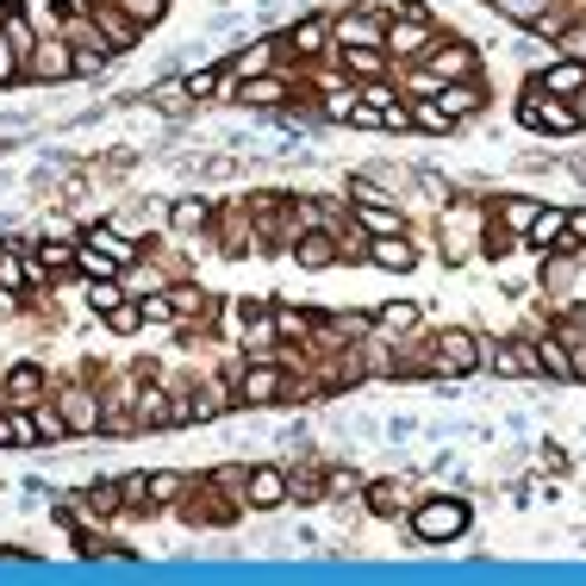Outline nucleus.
<instances>
[{
  "label": "nucleus",
  "instance_id": "f3484780",
  "mask_svg": "<svg viewBox=\"0 0 586 586\" xmlns=\"http://www.w3.org/2000/svg\"><path fill=\"white\" fill-rule=\"evenodd\" d=\"M349 231H362L368 244L375 238H399V231H406V219H399V207H349Z\"/></svg>",
  "mask_w": 586,
  "mask_h": 586
},
{
  "label": "nucleus",
  "instance_id": "8fccbe9b",
  "mask_svg": "<svg viewBox=\"0 0 586 586\" xmlns=\"http://www.w3.org/2000/svg\"><path fill=\"white\" fill-rule=\"evenodd\" d=\"M480 7H499V0H480Z\"/></svg>",
  "mask_w": 586,
  "mask_h": 586
},
{
  "label": "nucleus",
  "instance_id": "2eb2a0df",
  "mask_svg": "<svg viewBox=\"0 0 586 586\" xmlns=\"http://www.w3.org/2000/svg\"><path fill=\"white\" fill-rule=\"evenodd\" d=\"M281 387H287L281 362H250V368L238 375V394L250 399V406H269V399H281Z\"/></svg>",
  "mask_w": 586,
  "mask_h": 586
},
{
  "label": "nucleus",
  "instance_id": "39448f33",
  "mask_svg": "<svg viewBox=\"0 0 586 586\" xmlns=\"http://www.w3.org/2000/svg\"><path fill=\"white\" fill-rule=\"evenodd\" d=\"M0 38H7V50L19 57V76H26V63H32L38 44H44V32H38L32 13H26V0H0Z\"/></svg>",
  "mask_w": 586,
  "mask_h": 586
},
{
  "label": "nucleus",
  "instance_id": "7ed1b4c3",
  "mask_svg": "<svg viewBox=\"0 0 586 586\" xmlns=\"http://www.w3.org/2000/svg\"><path fill=\"white\" fill-rule=\"evenodd\" d=\"M461 530H468V506L449 499V493H437V499L413 506V537L418 543H456Z\"/></svg>",
  "mask_w": 586,
  "mask_h": 586
},
{
  "label": "nucleus",
  "instance_id": "58836bf2",
  "mask_svg": "<svg viewBox=\"0 0 586 586\" xmlns=\"http://www.w3.org/2000/svg\"><path fill=\"white\" fill-rule=\"evenodd\" d=\"M225 399H231L225 387H200V394L188 399V418H219V413H225Z\"/></svg>",
  "mask_w": 586,
  "mask_h": 586
},
{
  "label": "nucleus",
  "instance_id": "f8f14e48",
  "mask_svg": "<svg viewBox=\"0 0 586 586\" xmlns=\"http://www.w3.org/2000/svg\"><path fill=\"white\" fill-rule=\"evenodd\" d=\"M524 244H530V250H537V256L574 250V244H568V212H562V207H543V212H537V225L524 231Z\"/></svg>",
  "mask_w": 586,
  "mask_h": 586
},
{
  "label": "nucleus",
  "instance_id": "79ce46f5",
  "mask_svg": "<svg viewBox=\"0 0 586 586\" xmlns=\"http://www.w3.org/2000/svg\"><path fill=\"white\" fill-rule=\"evenodd\" d=\"M555 44H562V57H574V63L586 69V19H574V26H568L562 38H555Z\"/></svg>",
  "mask_w": 586,
  "mask_h": 586
},
{
  "label": "nucleus",
  "instance_id": "2f4dec72",
  "mask_svg": "<svg viewBox=\"0 0 586 586\" xmlns=\"http://www.w3.org/2000/svg\"><path fill=\"white\" fill-rule=\"evenodd\" d=\"M76 269L88 275V281H112V275H119V262H112V256H100V250H88V244H76Z\"/></svg>",
  "mask_w": 586,
  "mask_h": 586
},
{
  "label": "nucleus",
  "instance_id": "dca6fc26",
  "mask_svg": "<svg viewBox=\"0 0 586 586\" xmlns=\"http://www.w3.org/2000/svg\"><path fill=\"white\" fill-rule=\"evenodd\" d=\"M368 262L387 269V275H413L418 269V244L406 238V231H399V238H375V244H368Z\"/></svg>",
  "mask_w": 586,
  "mask_h": 586
},
{
  "label": "nucleus",
  "instance_id": "412c9836",
  "mask_svg": "<svg viewBox=\"0 0 586 586\" xmlns=\"http://www.w3.org/2000/svg\"><path fill=\"white\" fill-rule=\"evenodd\" d=\"M231 95H238V100H250V107H281V100L294 95V81H287V76H275V69H269V76H250V81H238Z\"/></svg>",
  "mask_w": 586,
  "mask_h": 586
},
{
  "label": "nucleus",
  "instance_id": "c756f323",
  "mask_svg": "<svg viewBox=\"0 0 586 586\" xmlns=\"http://www.w3.org/2000/svg\"><path fill=\"white\" fill-rule=\"evenodd\" d=\"M555 0H499V7H493V13L499 19H511V26H524V32H530V26H537L543 13H549Z\"/></svg>",
  "mask_w": 586,
  "mask_h": 586
},
{
  "label": "nucleus",
  "instance_id": "b1692460",
  "mask_svg": "<svg viewBox=\"0 0 586 586\" xmlns=\"http://www.w3.org/2000/svg\"><path fill=\"white\" fill-rule=\"evenodd\" d=\"M537 375H555V380H574V362H568V344L562 337H537Z\"/></svg>",
  "mask_w": 586,
  "mask_h": 586
},
{
  "label": "nucleus",
  "instance_id": "393cba45",
  "mask_svg": "<svg viewBox=\"0 0 586 586\" xmlns=\"http://www.w3.org/2000/svg\"><path fill=\"white\" fill-rule=\"evenodd\" d=\"M63 269H76V244H38V250H32V281L63 275Z\"/></svg>",
  "mask_w": 586,
  "mask_h": 586
},
{
  "label": "nucleus",
  "instance_id": "4c0bfd02",
  "mask_svg": "<svg viewBox=\"0 0 586 586\" xmlns=\"http://www.w3.org/2000/svg\"><path fill=\"white\" fill-rule=\"evenodd\" d=\"M356 88H349V81H331V95H325V119H349V112H356Z\"/></svg>",
  "mask_w": 586,
  "mask_h": 586
},
{
  "label": "nucleus",
  "instance_id": "c85d7f7f",
  "mask_svg": "<svg viewBox=\"0 0 586 586\" xmlns=\"http://www.w3.org/2000/svg\"><path fill=\"white\" fill-rule=\"evenodd\" d=\"M81 244H88V250H100V256H112L119 269H126V262H131V244L119 238L112 225H95V231H81Z\"/></svg>",
  "mask_w": 586,
  "mask_h": 586
},
{
  "label": "nucleus",
  "instance_id": "cd10ccee",
  "mask_svg": "<svg viewBox=\"0 0 586 586\" xmlns=\"http://www.w3.org/2000/svg\"><path fill=\"white\" fill-rule=\"evenodd\" d=\"M493 368H499V375H537V349H524V344H493Z\"/></svg>",
  "mask_w": 586,
  "mask_h": 586
},
{
  "label": "nucleus",
  "instance_id": "de8ad7c7",
  "mask_svg": "<svg viewBox=\"0 0 586 586\" xmlns=\"http://www.w3.org/2000/svg\"><path fill=\"white\" fill-rule=\"evenodd\" d=\"M568 107H574V119H580V126H586V88H580V95L568 100Z\"/></svg>",
  "mask_w": 586,
  "mask_h": 586
},
{
  "label": "nucleus",
  "instance_id": "37998d69",
  "mask_svg": "<svg viewBox=\"0 0 586 586\" xmlns=\"http://www.w3.org/2000/svg\"><path fill=\"white\" fill-rule=\"evenodd\" d=\"M107 325H112V331H119V337H126V331H138V325H143L138 300H126V306H112V312H107Z\"/></svg>",
  "mask_w": 586,
  "mask_h": 586
},
{
  "label": "nucleus",
  "instance_id": "4be33fe9",
  "mask_svg": "<svg viewBox=\"0 0 586 586\" xmlns=\"http://www.w3.org/2000/svg\"><path fill=\"white\" fill-rule=\"evenodd\" d=\"M537 212H543V200H518V193H511V200H499V231H506L511 244H524V231L537 225Z\"/></svg>",
  "mask_w": 586,
  "mask_h": 586
},
{
  "label": "nucleus",
  "instance_id": "a18cd8bd",
  "mask_svg": "<svg viewBox=\"0 0 586 586\" xmlns=\"http://www.w3.org/2000/svg\"><path fill=\"white\" fill-rule=\"evenodd\" d=\"M568 244H574V250H586V207L568 212Z\"/></svg>",
  "mask_w": 586,
  "mask_h": 586
},
{
  "label": "nucleus",
  "instance_id": "f257e3e1",
  "mask_svg": "<svg viewBox=\"0 0 586 586\" xmlns=\"http://www.w3.org/2000/svg\"><path fill=\"white\" fill-rule=\"evenodd\" d=\"M430 44H437V19H430V7L425 0H394L387 7V38H380V50L394 57V69H406V63H425L430 57Z\"/></svg>",
  "mask_w": 586,
  "mask_h": 586
},
{
  "label": "nucleus",
  "instance_id": "c03bdc74",
  "mask_svg": "<svg viewBox=\"0 0 586 586\" xmlns=\"http://www.w3.org/2000/svg\"><path fill=\"white\" fill-rule=\"evenodd\" d=\"M88 511H95V518L119 511V487H95V493H88Z\"/></svg>",
  "mask_w": 586,
  "mask_h": 586
},
{
  "label": "nucleus",
  "instance_id": "49530a36",
  "mask_svg": "<svg viewBox=\"0 0 586 586\" xmlns=\"http://www.w3.org/2000/svg\"><path fill=\"white\" fill-rule=\"evenodd\" d=\"M331 493H337V499H349V493H362V475H349V468H344V475H331Z\"/></svg>",
  "mask_w": 586,
  "mask_h": 586
},
{
  "label": "nucleus",
  "instance_id": "20e7f679",
  "mask_svg": "<svg viewBox=\"0 0 586 586\" xmlns=\"http://www.w3.org/2000/svg\"><path fill=\"white\" fill-rule=\"evenodd\" d=\"M480 362H487V356H480L475 331H456V325H449V331L430 337V368H437V375H475Z\"/></svg>",
  "mask_w": 586,
  "mask_h": 586
},
{
  "label": "nucleus",
  "instance_id": "e433bc0d",
  "mask_svg": "<svg viewBox=\"0 0 586 586\" xmlns=\"http://www.w3.org/2000/svg\"><path fill=\"white\" fill-rule=\"evenodd\" d=\"M312 325H318L312 312H287V306L275 312V337H294V344H300V337H312Z\"/></svg>",
  "mask_w": 586,
  "mask_h": 586
},
{
  "label": "nucleus",
  "instance_id": "5701e85b",
  "mask_svg": "<svg viewBox=\"0 0 586 586\" xmlns=\"http://www.w3.org/2000/svg\"><path fill=\"white\" fill-rule=\"evenodd\" d=\"M362 506L375 511V518H399V511H406V487H399V480H368Z\"/></svg>",
  "mask_w": 586,
  "mask_h": 586
},
{
  "label": "nucleus",
  "instance_id": "ddd939ff",
  "mask_svg": "<svg viewBox=\"0 0 586 586\" xmlns=\"http://www.w3.org/2000/svg\"><path fill=\"white\" fill-rule=\"evenodd\" d=\"M238 499H244V506H256V511H275L287 499V475H281V468H250Z\"/></svg>",
  "mask_w": 586,
  "mask_h": 586
},
{
  "label": "nucleus",
  "instance_id": "0eeeda50",
  "mask_svg": "<svg viewBox=\"0 0 586 586\" xmlns=\"http://www.w3.org/2000/svg\"><path fill=\"white\" fill-rule=\"evenodd\" d=\"M518 119H524L530 131H555V138H568V131H580V119H574V107H568V100L530 95V88H524V100H518Z\"/></svg>",
  "mask_w": 586,
  "mask_h": 586
},
{
  "label": "nucleus",
  "instance_id": "09e8293b",
  "mask_svg": "<svg viewBox=\"0 0 586 586\" xmlns=\"http://www.w3.org/2000/svg\"><path fill=\"white\" fill-rule=\"evenodd\" d=\"M13 306H19V300H13V294H7V287H0V318L13 312Z\"/></svg>",
  "mask_w": 586,
  "mask_h": 586
},
{
  "label": "nucleus",
  "instance_id": "1a4fd4ad",
  "mask_svg": "<svg viewBox=\"0 0 586 586\" xmlns=\"http://www.w3.org/2000/svg\"><path fill=\"white\" fill-rule=\"evenodd\" d=\"M57 413H63L69 437H81V430H100L107 406H100V394H88V387H69V394H57Z\"/></svg>",
  "mask_w": 586,
  "mask_h": 586
},
{
  "label": "nucleus",
  "instance_id": "a211bd4d",
  "mask_svg": "<svg viewBox=\"0 0 586 586\" xmlns=\"http://www.w3.org/2000/svg\"><path fill=\"white\" fill-rule=\"evenodd\" d=\"M26 76H44V81L76 76V50H69V38H44V44H38V57L26 63Z\"/></svg>",
  "mask_w": 586,
  "mask_h": 586
},
{
  "label": "nucleus",
  "instance_id": "9b49d317",
  "mask_svg": "<svg viewBox=\"0 0 586 586\" xmlns=\"http://www.w3.org/2000/svg\"><path fill=\"white\" fill-rule=\"evenodd\" d=\"M294 262H300V269H337V262H344V238H331V231H300V238H294Z\"/></svg>",
  "mask_w": 586,
  "mask_h": 586
},
{
  "label": "nucleus",
  "instance_id": "a19ab883",
  "mask_svg": "<svg viewBox=\"0 0 586 586\" xmlns=\"http://www.w3.org/2000/svg\"><path fill=\"white\" fill-rule=\"evenodd\" d=\"M175 225H181V231H207L212 207H207V200H181V207H175Z\"/></svg>",
  "mask_w": 586,
  "mask_h": 586
},
{
  "label": "nucleus",
  "instance_id": "f03ea898",
  "mask_svg": "<svg viewBox=\"0 0 586 586\" xmlns=\"http://www.w3.org/2000/svg\"><path fill=\"white\" fill-rule=\"evenodd\" d=\"M418 69H425L437 88H456V81H480V50L468 44V38H437V44H430V57H425Z\"/></svg>",
  "mask_w": 586,
  "mask_h": 586
},
{
  "label": "nucleus",
  "instance_id": "aec40b11",
  "mask_svg": "<svg viewBox=\"0 0 586 586\" xmlns=\"http://www.w3.org/2000/svg\"><path fill=\"white\" fill-rule=\"evenodd\" d=\"M88 13H95V26H100V38H107V50H131V44H138V26H131V19L112 7V0H95Z\"/></svg>",
  "mask_w": 586,
  "mask_h": 586
},
{
  "label": "nucleus",
  "instance_id": "72a5a7b5",
  "mask_svg": "<svg viewBox=\"0 0 586 586\" xmlns=\"http://www.w3.org/2000/svg\"><path fill=\"white\" fill-rule=\"evenodd\" d=\"M38 444V418L32 413H7V449H32Z\"/></svg>",
  "mask_w": 586,
  "mask_h": 586
},
{
  "label": "nucleus",
  "instance_id": "6e6552de",
  "mask_svg": "<svg viewBox=\"0 0 586 586\" xmlns=\"http://www.w3.org/2000/svg\"><path fill=\"white\" fill-rule=\"evenodd\" d=\"M331 57L344 69V81H362V88L368 81H387V63H394L380 44H331Z\"/></svg>",
  "mask_w": 586,
  "mask_h": 586
},
{
  "label": "nucleus",
  "instance_id": "ea45409f",
  "mask_svg": "<svg viewBox=\"0 0 586 586\" xmlns=\"http://www.w3.org/2000/svg\"><path fill=\"white\" fill-rule=\"evenodd\" d=\"M32 418H38V437H50V444H63V437H69L63 413H57V406H44V399L32 406Z\"/></svg>",
  "mask_w": 586,
  "mask_h": 586
},
{
  "label": "nucleus",
  "instance_id": "bb28decb",
  "mask_svg": "<svg viewBox=\"0 0 586 586\" xmlns=\"http://www.w3.org/2000/svg\"><path fill=\"white\" fill-rule=\"evenodd\" d=\"M413 325H418V306H413V300H387V306L375 312V331H387V337H406Z\"/></svg>",
  "mask_w": 586,
  "mask_h": 586
},
{
  "label": "nucleus",
  "instance_id": "f704fd0d",
  "mask_svg": "<svg viewBox=\"0 0 586 586\" xmlns=\"http://www.w3.org/2000/svg\"><path fill=\"white\" fill-rule=\"evenodd\" d=\"M138 312H143V325H169V318H175L169 287H162V294H138Z\"/></svg>",
  "mask_w": 586,
  "mask_h": 586
},
{
  "label": "nucleus",
  "instance_id": "9d476101",
  "mask_svg": "<svg viewBox=\"0 0 586 586\" xmlns=\"http://www.w3.org/2000/svg\"><path fill=\"white\" fill-rule=\"evenodd\" d=\"M281 44L294 50V57H306V63H312V57H325V50H331V13H306V19H294V32H287Z\"/></svg>",
  "mask_w": 586,
  "mask_h": 586
},
{
  "label": "nucleus",
  "instance_id": "423d86ee",
  "mask_svg": "<svg viewBox=\"0 0 586 586\" xmlns=\"http://www.w3.org/2000/svg\"><path fill=\"white\" fill-rule=\"evenodd\" d=\"M387 38V7H344L331 13V44H380Z\"/></svg>",
  "mask_w": 586,
  "mask_h": 586
},
{
  "label": "nucleus",
  "instance_id": "473e14b6",
  "mask_svg": "<svg viewBox=\"0 0 586 586\" xmlns=\"http://www.w3.org/2000/svg\"><path fill=\"white\" fill-rule=\"evenodd\" d=\"M112 7H119V13L138 26V32H143V26H157V19L169 13V0H112Z\"/></svg>",
  "mask_w": 586,
  "mask_h": 586
},
{
  "label": "nucleus",
  "instance_id": "a878e982",
  "mask_svg": "<svg viewBox=\"0 0 586 586\" xmlns=\"http://www.w3.org/2000/svg\"><path fill=\"white\" fill-rule=\"evenodd\" d=\"M7 394H13V399H26V406H38V399H44V368H38V362L7 368Z\"/></svg>",
  "mask_w": 586,
  "mask_h": 586
},
{
  "label": "nucleus",
  "instance_id": "4468645a",
  "mask_svg": "<svg viewBox=\"0 0 586 586\" xmlns=\"http://www.w3.org/2000/svg\"><path fill=\"white\" fill-rule=\"evenodd\" d=\"M586 88V69L574 63V57H562V63H549L537 81H530V95H549V100H574Z\"/></svg>",
  "mask_w": 586,
  "mask_h": 586
},
{
  "label": "nucleus",
  "instance_id": "c9c22d12",
  "mask_svg": "<svg viewBox=\"0 0 586 586\" xmlns=\"http://www.w3.org/2000/svg\"><path fill=\"white\" fill-rule=\"evenodd\" d=\"M88 306L107 318L112 306H126V287H119V281H88Z\"/></svg>",
  "mask_w": 586,
  "mask_h": 586
},
{
  "label": "nucleus",
  "instance_id": "7c9ffc66",
  "mask_svg": "<svg viewBox=\"0 0 586 586\" xmlns=\"http://www.w3.org/2000/svg\"><path fill=\"white\" fill-rule=\"evenodd\" d=\"M413 126H418V131H437V138H449V131H456V119H449V112L425 95V100H413Z\"/></svg>",
  "mask_w": 586,
  "mask_h": 586
},
{
  "label": "nucleus",
  "instance_id": "6ab92c4d",
  "mask_svg": "<svg viewBox=\"0 0 586 586\" xmlns=\"http://www.w3.org/2000/svg\"><path fill=\"white\" fill-rule=\"evenodd\" d=\"M430 100H437V107H444L449 119L461 126V119H475V112L487 107V88H480V81H456V88H437Z\"/></svg>",
  "mask_w": 586,
  "mask_h": 586
}]
</instances>
